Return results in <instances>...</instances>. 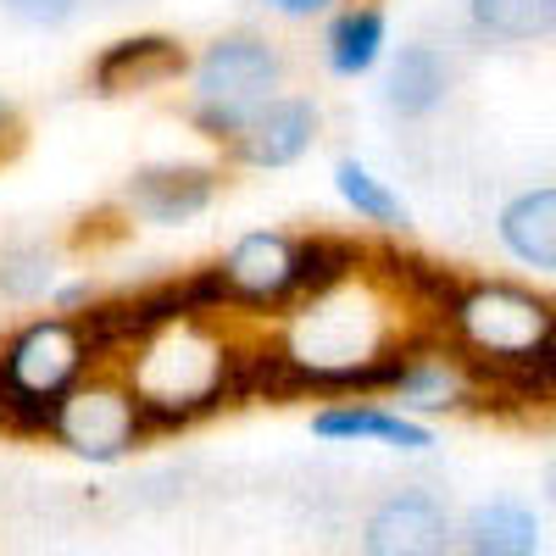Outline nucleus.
<instances>
[{
    "label": "nucleus",
    "instance_id": "nucleus-11",
    "mask_svg": "<svg viewBox=\"0 0 556 556\" xmlns=\"http://www.w3.org/2000/svg\"><path fill=\"white\" fill-rule=\"evenodd\" d=\"M451 78H456V73H451V62H445L440 45L412 39V45H401L395 62H390L384 101H390V112H395V117L417 123V117H429V112H440V106H445Z\"/></svg>",
    "mask_w": 556,
    "mask_h": 556
},
{
    "label": "nucleus",
    "instance_id": "nucleus-20",
    "mask_svg": "<svg viewBox=\"0 0 556 556\" xmlns=\"http://www.w3.org/2000/svg\"><path fill=\"white\" fill-rule=\"evenodd\" d=\"M7 12L28 28H62L78 12V0H7Z\"/></svg>",
    "mask_w": 556,
    "mask_h": 556
},
{
    "label": "nucleus",
    "instance_id": "nucleus-1",
    "mask_svg": "<svg viewBox=\"0 0 556 556\" xmlns=\"http://www.w3.org/2000/svg\"><path fill=\"white\" fill-rule=\"evenodd\" d=\"M445 317L456 345L479 362H529L551 351V301L523 285H468Z\"/></svg>",
    "mask_w": 556,
    "mask_h": 556
},
{
    "label": "nucleus",
    "instance_id": "nucleus-5",
    "mask_svg": "<svg viewBox=\"0 0 556 556\" xmlns=\"http://www.w3.org/2000/svg\"><path fill=\"white\" fill-rule=\"evenodd\" d=\"M84 367H89V345L78 334V317L28 323V329L7 345V356H0V374L39 401H62L84 379Z\"/></svg>",
    "mask_w": 556,
    "mask_h": 556
},
{
    "label": "nucleus",
    "instance_id": "nucleus-13",
    "mask_svg": "<svg viewBox=\"0 0 556 556\" xmlns=\"http://www.w3.org/2000/svg\"><path fill=\"white\" fill-rule=\"evenodd\" d=\"M356 267H362V245H356V240L306 235V240H295V262H290V290H285V301H290V306H306V301H317V295L351 285Z\"/></svg>",
    "mask_w": 556,
    "mask_h": 556
},
{
    "label": "nucleus",
    "instance_id": "nucleus-19",
    "mask_svg": "<svg viewBox=\"0 0 556 556\" xmlns=\"http://www.w3.org/2000/svg\"><path fill=\"white\" fill-rule=\"evenodd\" d=\"M56 401H39L0 374V434H51Z\"/></svg>",
    "mask_w": 556,
    "mask_h": 556
},
{
    "label": "nucleus",
    "instance_id": "nucleus-6",
    "mask_svg": "<svg viewBox=\"0 0 556 556\" xmlns=\"http://www.w3.org/2000/svg\"><path fill=\"white\" fill-rule=\"evenodd\" d=\"M217 167H201V162H156V167H139L128 178V212L151 217V223H190L201 217L212 201H217Z\"/></svg>",
    "mask_w": 556,
    "mask_h": 556
},
{
    "label": "nucleus",
    "instance_id": "nucleus-8",
    "mask_svg": "<svg viewBox=\"0 0 556 556\" xmlns=\"http://www.w3.org/2000/svg\"><path fill=\"white\" fill-rule=\"evenodd\" d=\"M290 262H295V240L290 235H245L235 251L217 262V278L228 301H251V306H285L290 290Z\"/></svg>",
    "mask_w": 556,
    "mask_h": 556
},
{
    "label": "nucleus",
    "instance_id": "nucleus-2",
    "mask_svg": "<svg viewBox=\"0 0 556 556\" xmlns=\"http://www.w3.org/2000/svg\"><path fill=\"white\" fill-rule=\"evenodd\" d=\"M285 84V56L262 34H223L212 39L195 62V106H228V112H256L278 96Z\"/></svg>",
    "mask_w": 556,
    "mask_h": 556
},
{
    "label": "nucleus",
    "instance_id": "nucleus-21",
    "mask_svg": "<svg viewBox=\"0 0 556 556\" xmlns=\"http://www.w3.org/2000/svg\"><path fill=\"white\" fill-rule=\"evenodd\" d=\"M17 139H23V123H17V106L0 96V162H7L17 151Z\"/></svg>",
    "mask_w": 556,
    "mask_h": 556
},
{
    "label": "nucleus",
    "instance_id": "nucleus-16",
    "mask_svg": "<svg viewBox=\"0 0 556 556\" xmlns=\"http://www.w3.org/2000/svg\"><path fill=\"white\" fill-rule=\"evenodd\" d=\"M51 285H56V251L45 245V240L17 235V240L0 245V295H7V301L28 306V301H39Z\"/></svg>",
    "mask_w": 556,
    "mask_h": 556
},
{
    "label": "nucleus",
    "instance_id": "nucleus-18",
    "mask_svg": "<svg viewBox=\"0 0 556 556\" xmlns=\"http://www.w3.org/2000/svg\"><path fill=\"white\" fill-rule=\"evenodd\" d=\"M334 184H340V195L356 206V217H367V223H379V228H401L406 223V206H401V195L390 190L384 178H374L362 162H334Z\"/></svg>",
    "mask_w": 556,
    "mask_h": 556
},
{
    "label": "nucleus",
    "instance_id": "nucleus-12",
    "mask_svg": "<svg viewBox=\"0 0 556 556\" xmlns=\"http://www.w3.org/2000/svg\"><path fill=\"white\" fill-rule=\"evenodd\" d=\"M501 245L534 273L556 267V190L551 184L523 190V195H513L501 206Z\"/></svg>",
    "mask_w": 556,
    "mask_h": 556
},
{
    "label": "nucleus",
    "instance_id": "nucleus-3",
    "mask_svg": "<svg viewBox=\"0 0 556 556\" xmlns=\"http://www.w3.org/2000/svg\"><path fill=\"white\" fill-rule=\"evenodd\" d=\"M362 556H451V513L424 484L390 490L362 518Z\"/></svg>",
    "mask_w": 556,
    "mask_h": 556
},
{
    "label": "nucleus",
    "instance_id": "nucleus-4",
    "mask_svg": "<svg viewBox=\"0 0 556 556\" xmlns=\"http://www.w3.org/2000/svg\"><path fill=\"white\" fill-rule=\"evenodd\" d=\"M139 429L146 424H139L134 395L112 384H84V379L56 401V417H51V434L89 462H117L139 440Z\"/></svg>",
    "mask_w": 556,
    "mask_h": 556
},
{
    "label": "nucleus",
    "instance_id": "nucleus-10",
    "mask_svg": "<svg viewBox=\"0 0 556 556\" xmlns=\"http://www.w3.org/2000/svg\"><path fill=\"white\" fill-rule=\"evenodd\" d=\"M451 556H540V518L513 495L484 501L451 529Z\"/></svg>",
    "mask_w": 556,
    "mask_h": 556
},
{
    "label": "nucleus",
    "instance_id": "nucleus-15",
    "mask_svg": "<svg viewBox=\"0 0 556 556\" xmlns=\"http://www.w3.org/2000/svg\"><path fill=\"white\" fill-rule=\"evenodd\" d=\"M379 51H384V12L374 7V0L345 7L329 23V39H323V56H329V67L340 78H362L367 67L379 62Z\"/></svg>",
    "mask_w": 556,
    "mask_h": 556
},
{
    "label": "nucleus",
    "instance_id": "nucleus-9",
    "mask_svg": "<svg viewBox=\"0 0 556 556\" xmlns=\"http://www.w3.org/2000/svg\"><path fill=\"white\" fill-rule=\"evenodd\" d=\"M184 67V51L178 39L167 34H134V39H117L96 56L89 67V84H96V96H128V89H156L167 78H178Z\"/></svg>",
    "mask_w": 556,
    "mask_h": 556
},
{
    "label": "nucleus",
    "instance_id": "nucleus-17",
    "mask_svg": "<svg viewBox=\"0 0 556 556\" xmlns=\"http://www.w3.org/2000/svg\"><path fill=\"white\" fill-rule=\"evenodd\" d=\"M468 17L479 34L506 39V45H529L545 39L556 23V0H468Z\"/></svg>",
    "mask_w": 556,
    "mask_h": 556
},
{
    "label": "nucleus",
    "instance_id": "nucleus-22",
    "mask_svg": "<svg viewBox=\"0 0 556 556\" xmlns=\"http://www.w3.org/2000/svg\"><path fill=\"white\" fill-rule=\"evenodd\" d=\"M267 12H285V17H317V12H329L334 0H262Z\"/></svg>",
    "mask_w": 556,
    "mask_h": 556
},
{
    "label": "nucleus",
    "instance_id": "nucleus-14",
    "mask_svg": "<svg viewBox=\"0 0 556 556\" xmlns=\"http://www.w3.org/2000/svg\"><path fill=\"white\" fill-rule=\"evenodd\" d=\"M312 429L323 440H390L401 451H429L434 434L424 424H412V417L390 412V406H356V401H340V406H323L312 417Z\"/></svg>",
    "mask_w": 556,
    "mask_h": 556
},
{
    "label": "nucleus",
    "instance_id": "nucleus-7",
    "mask_svg": "<svg viewBox=\"0 0 556 556\" xmlns=\"http://www.w3.org/2000/svg\"><path fill=\"white\" fill-rule=\"evenodd\" d=\"M312 139H317V106L306 96H273L251 112L235 151L251 167H290L312 151Z\"/></svg>",
    "mask_w": 556,
    "mask_h": 556
}]
</instances>
